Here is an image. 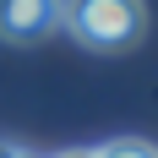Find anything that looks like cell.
<instances>
[{"mask_svg":"<svg viewBox=\"0 0 158 158\" xmlns=\"http://www.w3.org/2000/svg\"><path fill=\"white\" fill-rule=\"evenodd\" d=\"M60 27H71V38L87 49H126L142 38L147 11L142 0H65Z\"/></svg>","mask_w":158,"mask_h":158,"instance_id":"obj_1","label":"cell"},{"mask_svg":"<svg viewBox=\"0 0 158 158\" xmlns=\"http://www.w3.org/2000/svg\"><path fill=\"white\" fill-rule=\"evenodd\" d=\"M65 0H0V38L6 44H33L60 27Z\"/></svg>","mask_w":158,"mask_h":158,"instance_id":"obj_2","label":"cell"},{"mask_svg":"<svg viewBox=\"0 0 158 158\" xmlns=\"http://www.w3.org/2000/svg\"><path fill=\"white\" fill-rule=\"evenodd\" d=\"M93 158H158V147H153V142H142V136H120V142L98 147Z\"/></svg>","mask_w":158,"mask_h":158,"instance_id":"obj_3","label":"cell"},{"mask_svg":"<svg viewBox=\"0 0 158 158\" xmlns=\"http://www.w3.org/2000/svg\"><path fill=\"white\" fill-rule=\"evenodd\" d=\"M0 158H38V153H22V147H0Z\"/></svg>","mask_w":158,"mask_h":158,"instance_id":"obj_4","label":"cell"},{"mask_svg":"<svg viewBox=\"0 0 158 158\" xmlns=\"http://www.w3.org/2000/svg\"><path fill=\"white\" fill-rule=\"evenodd\" d=\"M60 158H93V153H87V147H71V153H60Z\"/></svg>","mask_w":158,"mask_h":158,"instance_id":"obj_5","label":"cell"}]
</instances>
